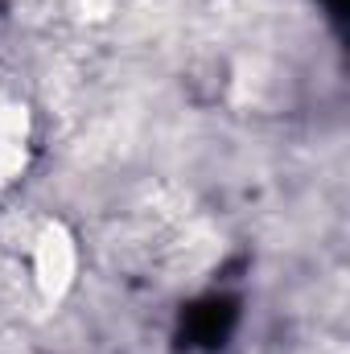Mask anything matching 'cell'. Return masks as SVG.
Wrapping results in <instances>:
<instances>
[{
  "label": "cell",
  "mask_w": 350,
  "mask_h": 354,
  "mask_svg": "<svg viewBox=\"0 0 350 354\" xmlns=\"http://www.w3.org/2000/svg\"><path fill=\"white\" fill-rule=\"evenodd\" d=\"M29 149H33V120L21 95L0 87V185L17 181L29 165Z\"/></svg>",
  "instance_id": "6da1fadb"
},
{
  "label": "cell",
  "mask_w": 350,
  "mask_h": 354,
  "mask_svg": "<svg viewBox=\"0 0 350 354\" xmlns=\"http://www.w3.org/2000/svg\"><path fill=\"white\" fill-rule=\"evenodd\" d=\"M75 272V248L62 227H46L37 235V280L46 288H62Z\"/></svg>",
  "instance_id": "7a4b0ae2"
}]
</instances>
